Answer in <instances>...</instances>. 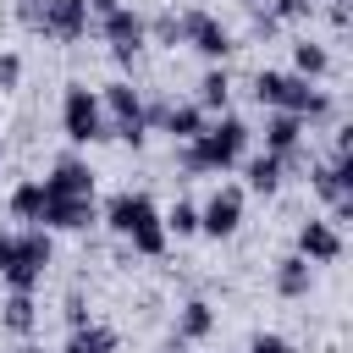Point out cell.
<instances>
[{"label":"cell","instance_id":"f546056e","mask_svg":"<svg viewBox=\"0 0 353 353\" xmlns=\"http://www.w3.org/2000/svg\"><path fill=\"white\" fill-rule=\"evenodd\" d=\"M11 17H17V28L39 33V22H44V0H17V6H11Z\"/></svg>","mask_w":353,"mask_h":353},{"label":"cell","instance_id":"60d3db41","mask_svg":"<svg viewBox=\"0 0 353 353\" xmlns=\"http://www.w3.org/2000/svg\"><path fill=\"white\" fill-rule=\"evenodd\" d=\"M314 6H320V0H314Z\"/></svg>","mask_w":353,"mask_h":353},{"label":"cell","instance_id":"d6a6232c","mask_svg":"<svg viewBox=\"0 0 353 353\" xmlns=\"http://www.w3.org/2000/svg\"><path fill=\"white\" fill-rule=\"evenodd\" d=\"M248 28H254L259 39H270V33H281V22H276V17L265 11V6H254V11H248Z\"/></svg>","mask_w":353,"mask_h":353},{"label":"cell","instance_id":"f1b7e54d","mask_svg":"<svg viewBox=\"0 0 353 353\" xmlns=\"http://www.w3.org/2000/svg\"><path fill=\"white\" fill-rule=\"evenodd\" d=\"M17 88H22V55L0 50V94H17Z\"/></svg>","mask_w":353,"mask_h":353},{"label":"cell","instance_id":"8fae6325","mask_svg":"<svg viewBox=\"0 0 353 353\" xmlns=\"http://www.w3.org/2000/svg\"><path fill=\"white\" fill-rule=\"evenodd\" d=\"M309 188L314 199L331 210L342 199H353V154H331V160H309Z\"/></svg>","mask_w":353,"mask_h":353},{"label":"cell","instance_id":"d6986e66","mask_svg":"<svg viewBox=\"0 0 353 353\" xmlns=\"http://www.w3.org/2000/svg\"><path fill=\"white\" fill-rule=\"evenodd\" d=\"M44 182L39 176H22L11 193H6V210H11V221H22V226H39V215H44Z\"/></svg>","mask_w":353,"mask_h":353},{"label":"cell","instance_id":"277c9868","mask_svg":"<svg viewBox=\"0 0 353 353\" xmlns=\"http://www.w3.org/2000/svg\"><path fill=\"white\" fill-rule=\"evenodd\" d=\"M99 105H105V138H121V143L143 149V138H149V127H143V94L127 77H116V83L99 88Z\"/></svg>","mask_w":353,"mask_h":353},{"label":"cell","instance_id":"4316f807","mask_svg":"<svg viewBox=\"0 0 353 353\" xmlns=\"http://www.w3.org/2000/svg\"><path fill=\"white\" fill-rule=\"evenodd\" d=\"M265 11H270L281 28H298V22H309L320 6H314V0H265Z\"/></svg>","mask_w":353,"mask_h":353},{"label":"cell","instance_id":"74e56055","mask_svg":"<svg viewBox=\"0 0 353 353\" xmlns=\"http://www.w3.org/2000/svg\"><path fill=\"white\" fill-rule=\"evenodd\" d=\"M17 353H39V347H33V342H28V336H22V347H17Z\"/></svg>","mask_w":353,"mask_h":353},{"label":"cell","instance_id":"1f68e13d","mask_svg":"<svg viewBox=\"0 0 353 353\" xmlns=\"http://www.w3.org/2000/svg\"><path fill=\"white\" fill-rule=\"evenodd\" d=\"M320 6H325V22H331L336 33H347V28H353V6H347V0H320Z\"/></svg>","mask_w":353,"mask_h":353},{"label":"cell","instance_id":"4fadbf2b","mask_svg":"<svg viewBox=\"0 0 353 353\" xmlns=\"http://www.w3.org/2000/svg\"><path fill=\"white\" fill-rule=\"evenodd\" d=\"M94 221H99V204L94 199H66V193H50L44 215H39L44 232H88Z\"/></svg>","mask_w":353,"mask_h":353},{"label":"cell","instance_id":"e0dca14e","mask_svg":"<svg viewBox=\"0 0 353 353\" xmlns=\"http://www.w3.org/2000/svg\"><path fill=\"white\" fill-rule=\"evenodd\" d=\"M171 336L188 342V347H193V342H210V336H215V303H210V298H188V303L176 309Z\"/></svg>","mask_w":353,"mask_h":353},{"label":"cell","instance_id":"5bb4252c","mask_svg":"<svg viewBox=\"0 0 353 353\" xmlns=\"http://www.w3.org/2000/svg\"><path fill=\"white\" fill-rule=\"evenodd\" d=\"M39 182H44V193L94 199V171H88V160H77V154H61V160L50 165V176H39Z\"/></svg>","mask_w":353,"mask_h":353},{"label":"cell","instance_id":"7a4b0ae2","mask_svg":"<svg viewBox=\"0 0 353 353\" xmlns=\"http://www.w3.org/2000/svg\"><path fill=\"white\" fill-rule=\"evenodd\" d=\"M99 221H105L116 237H127V243H132V254H143V259H160V254L171 248V237H165V221H160V204H154L149 193H132V188H121L116 199H105Z\"/></svg>","mask_w":353,"mask_h":353},{"label":"cell","instance_id":"9c48e42d","mask_svg":"<svg viewBox=\"0 0 353 353\" xmlns=\"http://www.w3.org/2000/svg\"><path fill=\"white\" fill-rule=\"evenodd\" d=\"M243 188H232V182H221V188H210V199L199 204V237H232L237 226H243Z\"/></svg>","mask_w":353,"mask_h":353},{"label":"cell","instance_id":"9a60e30c","mask_svg":"<svg viewBox=\"0 0 353 353\" xmlns=\"http://www.w3.org/2000/svg\"><path fill=\"white\" fill-rule=\"evenodd\" d=\"M204 121H210V110H204L199 99H165V110H160V132H165L171 143L199 138V132H204Z\"/></svg>","mask_w":353,"mask_h":353},{"label":"cell","instance_id":"6da1fadb","mask_svg":"<svg viewBox=\"0 0 353 353\" xmlns=\"http://www.w3.org/2000/svg\"><path fill=\"white\" fill-rule=\"evenodd\" d=\"M248 138H254V127H248L243 116L221 110V116H210V121H204V132H199V138L176 143V165H182V171H193V176H221V171H232V165L248 154Z\"/></svg>","mask_w":353,"mask_h":353},{"label":"cell","instance_id":"8992f818","mask_svg":"<svg viewBox=\"0 0 353 353\" xmlns=\"http://www.w3.org/2000/svg\"><path fill=\"white\" fill-rule=\"evenodd\" d=\"M176 17H182V44H188L193 55H204L210 66H226V55L237 50L232 28H226L215 11H204V6H193V11H176Z\"/></svg>","mask_w":353,"mask_h":353},{"label":"cell","instance_id":"d4e9b609","mask_svg":"<svg viewBox=\"0 0 353 353\" xmlns=\"http://www.w3.org/2000/svg\"><path fill=\"white\" fill-rule=\"evenodd\" d=\"M165 221V237H199V204L193 199H176L171 210H160Z\"/></svg>","mask_w":353,"mask_h":353},{"label":"cell","instance_id":"3957f363","mask_svg":"<svg viewBox=\"0 0 353 353\" xmlns=\"http://www.w3.org/2000/svg\"><path fill=\"white\" fill-rule=\"evenodd\" d=\"M55 265V232H44V226H22L17 232V259L6 265V292H39V281H44V270Z\"/></svg>","mask_w":353,"mask_h":353},{"label":"cell","instance_id":"7402d4cb","mask_svg":"<svg viewBox=\"0 0 353 353\" xmlns=\"http://www.w3.org/2000/svg\"><path fill=\"white\" fill-rule=\"evenodd\" d=\"M193 99H199L210 116H221V110L232 105V72H226V66H204V77L193 83Z\"/></svg>","mask_w":353,"mask_h":353},{"label":"cell","instance_id":"2e32d148","mask_svg":"<svg viewBox=\"0 0 353 353\" xmlns=\"http://www.w3.org/2000/svg\"><path fill=\"white\" fill-rule=\"evenodd\" d=\"M243 165V188L248 193H281V182H287V165H281V154H270V149H259V154H243L237 160Z\"/></svg>","mask_w":353,"mask_h":353},{"label":"cell","instance_id":"e575fe53","mask_svg":"<svg viewBox=\"0 0 353 353\" xmlns=\"http://www.w3.org/2000/svg\"><path fill=\"white\" fill-rule=\"evenodd\" d=\"M11 259H17V232H0V276H6Z\"/></svg>","mask_w":353,"mask_h":353},{"label":"cell","instance_id":"5b68a950","mask_svg":"<svg viewBox=\"0 0 353 353\" xmlns=\"http://www.w3.org/2000/svg\"><path fill=\"white\" fill-rule=\"evenodd\" d=\"M61 132L72 143H99L105 138V105H99V88L88 83H66L61 94Z\"/></svg>","mask_w":353,"mask_h":353},{"label":"cell","instance_id":"836d02e7","mask_svg":"<svg viewBox=\"0 0 353 353\" xmlns=\"http://www.w3.org/2000/svg\"><path fill=\"white\" fill-rule=\"evenodd\" d=\"M331 154H353V127H347V121L331 132Z\"/></svg>","mask_w":353,"mask_h":353},{"label":"cell","instance_id":"ffe728a7","mask_svg":"<svg viewBox=\"0 0 353 353\" xmlns=\"http://www.w3.org/2000/svg\"><path fill=\"white\" fill-rule=\"evenodd\" d=\"M292 72H298V77H314V83L331 77V44H325V39H309V33L292 39Z\"/></svg>","mask_w":353,"mask_h":353},{"label":"cell","instance_id":"d590c367","mask_svg":"<svg viewBox=\"0 0 353 353\" xmlns=\"http://www.w3.org/2000/svg\"><path fill=\"white\" fill-rule=\"evenodd\" d=\"M83 6H88V17H94V22H99V17H105V11H116V6H121V0H83Z\"/></svg>","mask_w":353,"mask_h":353},{"label":"cell","instance_id":"cb8c5ba5","mask_svg":"<svg viewBox=\"0 0 353 353\" xmlns=\"http://www.w3.org/2000/svg\"><path fill=\"white\" fill-rule=\"evenodd\" d=\"M281 77H287V72H276V66H259V72L248 77V94H254L259 110H276V105H281Z\"/></svg>","mask_w":353,"mask_h":353},{"label":"cell","instance_id":"30bf717a","mask_svg":"<svg viewBox=\"0 0 353 353\" xmlns=\"http://www.w3.org/2000/svg\"><path fill=\"white\" fill-rule=\"evenodd\" d=\"M88 28H94V17H88V6H83V0H44L39 39H50V44H77Z\"/></svg>","mask_w":353,"mask_h":353},{"label":"cell","instance_id":"ab89813d","mask_svg":"<svg viewBox=\"0 0 353 353\" xmlns=\"http://www.w3.org/2000/svg\"><path fill=\"white\" fill-rule=\"evenodd\" d=\"M0 165H6V143H0Z\"/></svg>","mask_w":353,"mask_h":353},{"label":"cell","instance_id":"83f0119b","mask_svg":"<svg viewBox=\"0 0 353 353\" xmlns=\"http://www.w3.org/2000/svg\"><path fill=\"white\" fill-rule=\"evenodd\" d=\"M61 320H66V331H77V325H88V320H94V314H88V298H83L77 287L66 292V303H61Z\"/></svg>","mask_w":353,"mask_h":353},{"label":"cell","instance_id":"52a82bcc","mask_svg":"<svg viewBox=\"0 0 353 353\" xmlns=\"http://www.w3.org/2000/svg\"><path fill=\"white\" fill-rule=\"evenodd\" d=\"M94 28H99V39L110 44V55H116L121 66H132V61L143 55V44H149V28H143V11H132L127 0H121L116 11H105V17L94 22Z\"/></svg>","mask_w":353,"mask_h":353},{"label":"cell","instance_id":"8d00e7d4","mask_svg":"<svg viewBox=\"0 0 353 353\" xmlns=\"http://www.w3.org/2000/svg\"><path fill=\"white\" fill-rule=\"evenodd\" d=\"M160 353H188V342H176V336H171V342H165Z\"/></svg>","mask_w":353,"mask_h":353},{"label":"cell","instance_id":"603a6c76","mask_svg":"<svg viewBox=\"0 0 353 353\" xmlns=\"http://www.w3.org/2000/svg\"><path fill=\"white\" fill-rule=\"evenodd\" d=\"M33 325H39V303H33V292H6V303H0V331H11V336H33Z\"/></svg>","mask_w":353,"mask_h":353},{"label":"cell","instance_id":"f35d334b","mask_svg":"<svg viewBox=\"0 0 353 353\" xmlns=\"http://www.w3.org/2000/svg\"><path fill=\"white\" fill-rule=\"evenodd\" d=\"M237 6H243V11H254V6H265V0H237Z\"/></svg>","mask_w":353,"mask_h":353},{"label":"cell","instance_id":"484cf974","mask_svg":"<svg viewBox=\"0 0 353 353\" xmlns=\"http://www.w3.org/2000/svg\"><path fill=\"white\" fill-rule=\"evenodd\" d=\"M143 28H149V39L165 44V50L182 44V17H176V11H154V17H143Z\"/></svg>","mask_w":353,"mask_h":353},{"label":"cell","instance_id":"7c38bea8","mask_svg":"<svg viewBox=\"0 0 353 353\" xmlns=\"http://www.w3.org/2000/svg\"><path fill=\"white\" fill-rule=\"evenodd\" d=\"M292 254H303L309 265H336V259H342V226H331L325 215L303 221L298 237H292Z\"/></svg>","mask_w":353,"mask_h":353},{"label":"cell","instance_id":"44dd1931","mask_svg":"<svg viewBox=\"0 0 353 353\" xmlns=\"http://www.w3.org/2000/svg\"><path fill=\"white\" fill-rule=\"evenodd\" d=\"M61 353H121V336H116L110 325H99V320H88V325H77V331H66V342H61Z\"/></svg>","mask_w":353,"mask_h":353},{"label":"cell","instance_id":"4dcf8cb0","mask_svg":"<svg viewBox=\"0 0 353 353\" xmlns=\"http://www.w3.org/2000/svg\"><path fill=\"white\" fill-rule=\"evenodd\" d=\"M243 353H292V342H287L281 331H259V336H254Z\"/></svg>","mask_w":353,"mask_h":353},{"label":"cell","instance_id":"ac0fdd59","mask_svg":"<svg viewBox=\"0 0 353 353\" xmlns=\"http://www.w3.org/2000/svg\"><path fill=\"white\" fill-rule=\"evenodd\" d=\"M270 281H276L281 298H309V287H314V265H309L303 254H281L276 270H270Z\"/></svg>","mask_w":353,"mask_h":353},{"label":"cell","instance_id":"ba28073f","mask_svg":"<svg viewBox=\"0 0 353 353\" xmlns=\"http://www.w3.org/2000/svg\"><path fill=\"white\" fill-rule=\"evenodd\" d=\"M276 110H292V116H303L309 127H320V121L336 116V99H331V88H320L314 77L287 72V77H281V105H276Z\"/></svg>","mask_w":353,"mask_h":353}]
</instances>
